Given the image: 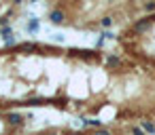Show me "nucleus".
<instances>
[{"instance_id":"f257e3e1","label":"nucleus","mask_w":155,"mask_h":135,"mask_svg":"<svg viewBox=\"0 0 155 135\" xmlns=\"http://www.w3.org/2000/svg\"><path fill=\"white\" fill-rule=\"evenodd\" d=\"M49 21H51L53 26H62V23L66 21V11H64L62 7H53V9L49 11Z\"/></svg>"},{"instance_id":"f03ea898","label":"nucleus","mask_w":155,"mask_h":135,"mask_svg":"<svg viewBox=\"0 0 155 135\" xmlns=\"http://www.w3.org/2000/svg\"><path fill=\"white\" fill-rule=\"evenodd\" d=\"M149 28H151V19H149V17H140V19H136L134 26H132V30H134L136 34H142V32H147Z\"/></svg>"},{"instance_id":"7ed1b4c3","label":"nucleus","mask_w":155,"mask_h":135,"mask_svg":"<svg viewBox=\"0 0 155 135\" xmlns=\"http://www.w3.org/2000/svg\"><path fill=\"white\" fill-rule=\"evenodd\" d=\"M17 51H21V53H38V51H43V47L38 44V42H21V44H17Z\"/></svg>"},{"instance_id":"20e7f679","label":"nucleus","mask_w":155,"mask_h":135,"mask_svg":"<svg viewBox=\"0 0 155 135\" xmlns=\"http://www.w3.org/2000/svg\"><path fill=\"white\" fill-rule=\"evenodd\" d=\"M7 122H9L11 127H21V124L26 122V116H21L19 112H9V114H7Z\"/></svg>"},{"instance_id":"39448f33","label":"nucleus","mask_w":155,"mask_h":135,"mask_svg":"<svg viewBox=\"0 0 155 135\" xmlns=\"http://www.w3.org/2000/svg\"><path fill=\"white\" fill-rule=\"evenodd\" d=\"M140 129L144 131V133H155V122L153 120H140Z\"/></svg>"},{"instance_id":"423d86ee","label":"nucleus","mask_w":155,"mask_h":135,"mask_svg":"<svg viewBox=\"0 0 155 135\" xmlns=\"http://www.w3.org/2000/svg\"><path fill=\"white\" fill-rule=\"evenodd\" d=\"M108 66L110 68H123V59L119 55H108Z\"/></svg>"},{"instance_id":"0eeeda50","label":"nucleus","mask_w":155,"mask_h":135,"mask_svg":"<svg viewBox=\"0 0 155 135\" xmlns=\"http://www.w3.org/2000/svg\"><path fill=\"white\" fill-rule=\"evenodd\" d=\"M45 103H47V99H43V97H30L21 106H45Z\"/></svg>"},{"instance_id":"6e6552de","label":"nucleus","mask_w":155,"mask_h":135,"mask_svg":"<svg viewBox=\"0 0 155 135\" xmlns=\"http://www.w3.org/2000/svg\"><path fill=\"white\" fill-rule=\"evenodd\" d=\"M113 23H115V17H113V15H104V17L100 19V28H106V30H108V28H113Z\"/></svg>"},{"instance_id":"1a4fd4ad","label":"nucleus","mask_w":155,"mask_h":135,"mask_svg":"<svg viewBox=\"0 0 155 135\" xmlns=\"http://www.w3.org/2000/svg\"><path fill=\"white\" fill-rule=\"evenodd\" d=\"M38 28H41V21H38V19H30V21H28V32H30V34H36Z\"/></svg>"},{"instance_id":"9d476101","label":"nucleus","mask_w":155,"mask_h":135,"mask_svg":"<svg viewBox=\"0 0 155 135\" xmlns=\"http://www.w3.org/2000/svg\"><path fill=\"white\" fill-rule=\"evenodd\" d=\"M0 36L7 40L9 36H13V28H11V26H9V28H2V30H0Z\"/></svg>"},{"instance_id":"9b49d317","label":"nucleus","mask_w":155,"mask_h":135,"mask_svg":"<svg viewBox=\"0 0 155 135\" xmlns=\"http://www.w3.org/2000/svg\"><path fill=\"white\" fill-rule=\"evenodd\" d=\"M5 47H7V49H11V47H17V38H15V36H9V38L5 40Z\"/></svg>"},{"instance_id":"f8f14e48","label":"nucleus","mask_w":155,"mask_h":135,"mask_svg":"<svg viewBox=\"0 0 155 135\" xmlns=\"http://www.w3.org/2000/svg\"><path fill=\"white\" fill-rule=\"evenodd\" d=\"M144 11H149L151 15H155V2H147L144 5Z\"/></svg>"},{"instance_id":"ddd939ff","label":"nucleus","mask_w":155,"mask_h":135,"mask_svg":"<svg viewBox=\"0 0 155 135\" xmlns=\"http://www.w3.org/2000/svg\"><path fill=\"white\" fill-rule=\"evenodd\" d=\"M104 40H106V38L100 34V36H98V40H96V47H98V49H102V47H104Z\"/></svg>"},{"instance_id":"4468645a","label":"nucleus","mask_w":155,"mask_h":135,"mask_svg":"<svg viewBox=\"0 0 155 135\" xmlns=\"http://www.w3.org/2000/svg\"><path fill=\"white\" fill-rule=\"evenodd\" d=\"M132 135H144V131L140 127H132Z\"/></svg>"},{"instance_id":"2eb2a0df","label":"nucleus","mask_w":155,"mask_h":135,"mask_svg":"<svg viewBox=\"0 0 155 135\" xmlns=\"http://www.w3.org/2000/svg\"><path fill=\"white\" fill-rule=\"evenodd\" d=\"M96 135H110V131H108V129H98Z\"/></svg>"},{"instance_id":"dca6fc26","label":"nucleus","mask_w":155,"mask_h":135,"mask_svg":"<svg viewBox=\"0 0 155 135\" xmlns=\"http://www.w3.org/2000/svg\"><path fill=\"white\" fill-rule=\"evenodd\" d=\"M55 42H64V36L62 34H55Z\"/></svg>"},{"instance_id":"f3484780","label":"nucleus","mask_w":155,"mask_h":135,"mask_svg":"<svg viewBox=\"0 0 155 135\" xmlns=\"http://www.w3.org/2000/svg\"><path fill=\"white\" fill-rule=\"evenodd\" d=\"M47 135H58V133H55V131H51V133H47Z\"/></svg>"}]
</instances>
